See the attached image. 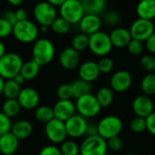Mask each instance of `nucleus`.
Here are the masks:
<instances>
[{"instance_id":"nucleus-1","label":"nucleus","mask_w":155,"mask_h":155,"mask_svg":"<svg viewBox=\"0 0 155 155\" xmlns=\"http://www.w3.org/2000/svg\"><path fill=\"white\" fill-rule=\"evenodd\" d=\"M23 65L21 57L13 52L6 53L0 58V77L4 80H13L20 73Z\"/></svg>"},{"instance_id":"nucleus-2","label":"nucleus","mask_w":155,"mask_h":155,"mask_svg":"<svg viewBox=\"0 0 155 155\" xmlns=\"http://www.w3.org/2000/svg\"><path fill=\"white\" fill-rule=\"evenodd\" d=\"M55 56V47L48 38H38L34 42L32 48L33 60L39 66L50 63Z\"/></svg>"},{"instance_id":"nucleus-3","label":"nucleus","mask_w":155,"mask_h":155,"mask_svg":"<svg viewBox=\"0 0 155 155\" xmlns=\"http://www.w3.org/2000/svg\"><path fill=\"white\" fill-rule=\"evenodd\" d=\"M12 34L15 38L21 43H32L38 39L39 28L35 23L27 19L24 21H18L13 26Z\"/></svg>"},{"instance_id":"nucleus-4","label":"nucleus","mask_w":155,"mask_h":155,"mask_svg":"<svg viewBox=\"0 0 155 155\" xmlns=\"http://www.w3.org/2000/svg\"><path fill=\"white\" fill-rule=\"evenodd\" d=\"M98 135L104 140L119 136L122 130L123 123L120 118L115 115H109L102 118L97 124Z\"/></svg>"},{"instance_id":"nucleus-5","label":"nucleus","mask_w":155,"mask_h":155,"mask_svg":"<svg viewBox=\"0 0 155 155\" xmlns=\"http://www.w3.org/2000/svg\"><path fill=\"white\" fill-rule=\"evenodd\" d=\"M76 100V111H78L79 115L82 116L86 120L88 118H93L97 116L101 110V107L99 104L96 97L91 93L81 96Z\"/></svg>"},{"instance_id":"nucleus-6","label":"nucleus","mask_w":155,"mask_h":155,"mask_svg":"<svg viewBox=\"0 0 155 155\" xmlns=\"http://www.w3.org/2000/svg\"><path fill=\"white\" fill-rule=\"evenodd\" d=\"M89 48L98 57H106L112 49L110 36L101 30L89 36Z\"/></svg>"},{"instance_id":"nucleus-7","label":"nucleus","mask_w":155,"mask_h":155,"mask_svg":"<svg viewBox=\"0 0 155 155\" xmlns=\"http://www.w3.org/2000/svg\"><path fill=\"white\" fill-rule=\"evenodd\" d=\"M60 18L68 21L70 25L78 24L85 15L82 4L77 0H66L59 7Z\"/></svg>"},{"instance_id":"nucleus-8","label":"nucleus","mask_w":155,"mask_h":155,"mask_svg":"<svg viewBox=\"0 0 155 155\" xmlns=\"http://www.w3.org/2000/svg\"><path fill=\"white\" fill-rule=\"evenodd\" d=\"M107 140L99 135L86 137L80 146L81 155H106Z\"/></svg>"},{"instance_id":"nucleus-9","label":"nucleus","mask_w":155,"mask_h":155,"mask_svg":"<svg viewBox=\"0 0 155 155\" xmlns=\"http://www.w3.org/2000/svg\"><path fill=\"white\" fill-rule=\"evenodd\" d=\"M33 15L36 21L40 26H46L48 28L58 18L56 8L47 1H42L36 4L33 9Z\"/></svg>"},{"instance_id":"nucleus-10","label":"nucleus","mask_w":155,"mask_h":155,"mask_svg":"<svg viewBox=\"0 0 155 155\" xmlns=\"http://www.w3.org/2000/svg\"><path fill=\"white\" fill-rule=\"evenodd\" d=\"M45 133L47 138L54 144L62 143L67 140V131L65 123L59 120L53 118L45 125Z\"/></svg>"},{"instance_id":"nucleus-11","label":"nucleus","mask_w":155,"mask_h":155,"mask_svg":"<svg viewBox=\"0 0 155 155\" xmlns=\"http://www.w3.org/2000/svg\"><path fill=\"white\" fill-rule=\"evenodd\" d=\"M129 31L132 39L144 42L150 35L154 33V25L150 20L139 18L132 23Z\"/></svg>"},{"instance_id":"nucleus-12","label":"nucleus","mask_w":155,"mask_h":155,"mask_svg":"<svg viewBox=\"0 0 155 155\" xmlns=\"http://www.w3.org/2000/svg\"><path fill=\"white\" fill-rule=\"evenodd\" d=\"M67 135L71 138H81L85 135L88 121L79 114H74L65 122Z\"/></svg>"},{"instance_id":"nucleus-13","label":"nucleus","mask_w":155,"mask_h":155,"mask_svg":"<svg viewBox=\"0 0 155 155\" xmlns=\"http://www.w3.org/2000/svg\"><path fill=\"white\" fill-rule=\"evenodd\" d=\"M132 83V77L127 70L116 71L110 78V89L116 92H124L128 91Z\"/></svg>"},{"instance_id":"nucleus-14","label":"nucleus","mask_w":155,"mask_h":155,"mask_svg":"<svg viewBox=\"0 0 155 155\" xmlns=\"http://www.w3.org/2000/svg\"><path fill=\"white\" fill-rule=\"evenodd\" d=\"M132 110L137 117L146 118L154 110V105L150 97L146 95L137 96L131 104Z\"/></svg>"},{"instance_id":"nucleus-15","label":"nucleus","mask_w":155,"mask_h":155,"mask_svg":"<svg viewBox=\"0 0 155 155\" xmlns=\"http://www.w3.org/2000/svg\"><path fill=\"white\" fill-rule=\"evenodd\" d=\"M52 110L54 113V118L63 122H65L67 120L76 114L75 103H73L71 100H58L55 103Z\"/></svg>"},{"instance_id":"nucleus-16","label":"nucleus","mask_w":155,"mask_h":155,"mask_svg":"<svg viewBox=\"0 0 155 155\" xmlns=\"http://www.w3.org/2000/svg\"><path fill=\"white\" fill-rule=\"evenodd\" d=\"M17 100L21 108L25 110H34L38 106L39 94L33 88H25L21 89Z\"/></svg>"},{"instance_id":"nucleus-17","label":"nucleus","mask_w":155,"mask_h":155,"mask_svg":"<svg viewBox=\"0 0 155 155\" xmlns=\"http://www.w3.org/2000/svg\"><path fill=\"white\" fill-rule=\"evenodd\" d=\"M81 57L80 53L70 48H64L59 55V63L61 67L67 70L75 69L80 66Z\"/></svg>"},{"instance_id":"nucleus-18","label":"nucleus","mask_w":155,"mask_h":155,"mask_svg":"<svg viewBox=\"0 0 155 155\" xmlns=\"http://www.w3.org/2000/svg\"><path fill=\"white\" fill-rule=\"evenodd\" d=\"M78 24H79L81 33L91 36L100 31L101 27V19L99 16L85 14Z\"/></svg>"},{"instance_id":"nucleus-19","label":"nucleus","mask_w":155,"mask_h":155,"mask_svg":"<svg viewBox=\"0 0 155 155\" xmlns=\"http://www.w3.org/2000/svg\"><path fill=\"white\" fill-rule=\"evenodd\" d=\"M101 72L99 70L98 65L96 62L89 60L83 62L79 66V77L81 80H83L89 83L96 81Z\"/></svg>"},{"instance_id":"nucleus-20","label":"nucleus","mask_w":155,"mask_h":155,"mask_svg":"<svg viewBox=\"0 0 155 155\" xmlns=\"http://www.w3.org/2000/svg\"><path fill=\"white\" fill-rule=\"evenodd\" d=\"M19 145V140L10 131L0 137V152L3 155L14 154Z\"/></svg>"},{"instance_id":"nucleus-21","label":"nucleus","mask_w":155,"mask_h":155,"mask_svg":"<svg viewBox=\"0 0 155 155\" xmlns=\"http://www.w3.org/2000/svg\"><path fill=\"white\" fill-rule=\"evenodd\" d=\"M112 47L116 48H126L131 40L130 33L124 28H116L109 35Z\"/></svg>"},{"instance_id":"nucleus-22","label":"nucleus","mask_w":155,"mask_h":155,"mask_svg":"<svg viewBox=\"0 0 155 155\" xmlns=\"http://www.w3.org/2000/svg\"><path fill=\"white\" fill-rule=\"evenodd\" d=\"M136 12L139 18L151 21L155 18V0H140L137 5Z\"/></svg>"},{"instance_id":"nucleus-23","label":"nucleus","mask_w":155,"mask_h":155,"mask_svg":"<svg viewBox=\"0 0 155 155\" xmlns=\"http://www.w3.org/2000/svg\"><path fill=\"white\" fill-rule=\"evenodd\" d=\"M32 130H33L32 124L28 120H21L15 122L11 126L10 132L13 133L18 140H24L30 136Z\"/></svg>"},{"instance_id":"nucleus-24","label":"nucleus","mask_w":155,"mask_h":155,"mask_svg":"<svg viewBox=\"0 0 155 155\" xmlns=\"http://www.w3.org/2000/svg\"><path fill=\"white\" fill-rule=\"evenodd\" d=\"M82 7L85 14L99 16L105 10L106 0H86Z\"/></svg>"},{"instance_id":"nucleus-25","label":"nucleus","mask_w":155,"mask_h":155,"mask_svg":"<svg viewBox=\"0 0 155 155\" xmlns=\"http://www.w3.org/2000/svg\"><path fill=\"white\" fill-rule=\"evenodd\" d=\"M70 85L72 89V97L75 99H78L86 94H89L91 93V83L81 79L75 80Z\"/></svg>"},{"instance_id":"nucleus-26","label":"nucleus","mask_w":155,"mask_h":155,"mask_svg":"<svg viewBox=\"0 0 155 155\" xmlns=\"http://www.w3.org/2000/svg\"><path fill=\"white\" fill-rule=\"evenodd\" d=\"M39 70H40V66L32 59L23 63L20 70V74L24 77V79L26 81H31L34 80L38 75Z\"/></svg>"},{"instance_id":"nucleus-27","label":"nucleus","mask_w":155,"mask_h":155,"mask_svg":"<svg viewBox=\"0 0 155 155\" xmlns=\"http://www.w3.org/2000/svg\"><path fill=\"white\" fill-rule=\"evenodd\" d=\"M95 97L99 104L101 105V107L106 108V107H109L112 103L113 99H114V94H113V91L110 88L102 87L98 91Z\"/></svg>"},{"instance_id":"nucleus-28","label":"nucleus","mask_w":155,"mask_h":155,"mask_svg":"<svg viewBox=\"0 0 155 155\" xmlns=\"http://www.w3.org/2000/svg\"><path fill=\"white\" fill-rule=\"evenodd\" d=\"M20 91H21V86L18 85L14 80L5 81L4 89H3V95L7 98V100L18 99Z\"/></svg>"},{"instance_id":"nucleus-29","label":"nucleus","mask_w":155,"mask_h":155,"mask_svg":"<svg viewBox=\"0 0 155 155\" xmlns=\"http://www.w3.org/2000/svg\"><path fill=\"white\" fill-rule=\"evenodd\" d=\"M140 90L146 96L155 94V74L150 73L145 75L140 81Z\"/></svg>"},{"instance_id":"nucleus-30","label":"nucleus","mask_w":155,"mask_h":155,"mask_svg":"<svg viewBox=\"0 0 155 155\" xmlns=\"http://www.w3.org/2000/svg\"><path fill=\"white\" fill-rule=\"evenodd\" d=\"M21 110V107L17 99L7 100L2 106V113H4L8 118L16 117Z\"/></svg>"},{"instance_id":"nucleus-31","label":"nucleus","mask_w":155,"mask_h":155,"mask_svg":"<svg viewBox=\"0 0 155 155\" xmlns=\"http://www.w3.org/2000/svg\"><path fill=\"white\" fill-rule=\"evenodd\" d=\"M71 48L78 52L84 51L89 48V36L80 33L74 36L71 40Z\"/></svg>"},{"instance_id":"nucleus-32","label":"nucleus","mask_w":155,"mask_h":155,"mask_svg":"<svg viewBox=\"0 0 155 155\" xmlns=\"http://www.w3.org/2000/svg\"><path fill=\"white\" fill-rule=\"evenodd\" d=\"M35 118L40 122H44V123L48 122L54 118L52 108H50L49 106H45V105L36 108Z\"/></svg>"},{"instance_id":"nucleus-33","label":"nucleus","mask_w":155,"mask_h":155,"mask_svg":"<svg viewBox=\"0 0 155 155\" xmlns=\"http://www.w3.org/2000/svg\"><path fill=\"white\" fill-rule=\"evenodd\" d=\"M61 155H79L80 154V146L74 140H65L60 143L59 147Z\"/></svg>"},{"instance_id":"nucleus-34","label":"nucleus","mask_w":155,"mask_h":155,"mask_svg":"<svg viewBox=\"0 0 155 155\" xmlns=\"http://www.w3.org/2000/svg\"><path fill=\"white\" fill-rule=\"evenodd\" d=\"M70 24L66 21L65 19H63L62 18H57L54 22L51 24L50 28L52 29L53 32H55L56 34L58 35H64L66 33H68L70 29Z\"/></svg>"},{"instance_id":"nucleus-35","label":"nucleus","mask_w":155,"mask_h":155,"mask_svg":"<svg viewBox=\"0 0 155 155\" xmlns=\"http://www.w3.org/2000/svg\"><path fill=\"white\" fill-rule=\"evenodd\" d=\"M57 97L58 100L66 101V100H70L72 97V89L70 84H61L58 87L57 89Z\"/></svg>"},{"instance_id":"nucleus-36","label":"nucleus","mask_w":155,"mask_h":155,"mask_svg":"<svg viewBox=\"0 0 155 155\" xmlns=\"http://www.w3.org/2000/svg\"><path fill=\"white\" fill-rule=\"evenodd\" d=\"M130 130L135 133H142L146 130V120L145 118L135 117L131 120L130 124Z\"/></svg>"},{"instance_id":"nucleus-37","label":"nucleus","mask_w":155,"mask_h":155,"mask_svg":"<svg viewBox=\"0 0 155 155\" xmlns=\"http://www.w3.org/2000/svg\"><path fill=\"white\" fill-rule=\"evenodd\" d=\"M126 48L128 49V52L130 55L139 56L142 53L143 48H144V45H143V42L131 38V40L130 41V43L128 44V46Z\"/></svg>"},{"instance_id":"nucleus-38","label":"nucleus","mask_w":155,"mask_h":155,"mask_svg":"<svg viewBox=\"0 0 155 155\" xmlns=\"http://www.w3.org/2000/svg\"><path fill=\"white\" fill-rule=\"evenodd\" d=\"M99 70L101 73H110L114 68V62L110 58L103 57L97 63Z\"/></svg>"},{"instance_id":"nucleus-39","label":"nucleus","mask_w":155,"mask_h":155,"mask_svg":"<svg viewBox=\"0 0 155 155\" xmlns=\"http://www.w3.org/2000/svg\"><path fill=\"white\" fill-rule=\"evenodd\" d=\"M140 65L147 72L155 71V58L151 55H144L140 60Z\"/></svg>"},{"instance_id":"nucleus-40","label":"nucleus","mask_w":155,"mask_h":155,"mask_svg":"<svg viewBox=\"0 0 155 155\" xmlns=\"http://www.w3.org/2000/svg\"><path fill=\"white\" fill-rule=\"evenodd\" d=\"M11 120L4 113L0 112V137L8 133L11 130Z\"/></svg>"},{"instance_id":"nucleus-41","label":"nucleus","mask_w":155,"mask_h":155,"mask_svg":"<svg viewBox=\"0 0 155 155\" xmlns=\"http://www.w3.org/2000/svg\"><path fill=\"white\" fill-rule=\"evenodd\" d=\"M13 26L4 18H0V38H5L12 34Z\"/></svg>"},{"instance_id":"nucleus-42","label":"nucleus","mask_w":155,"mask_h":155,"mask_svg":"<svg viewBox=\"0 0 155 155\" xmlns=\"http://www.w3.org/2000/svg\"><path fill=\"white\" fill-rule=\"evenodd\" d=\"M107 146H108V149L113 151H119L122 149L123 142L120 136H115L107 140Z\"/></svg>"},{"instance_id":"nucleus-43","label":"nucleus","mask_w":155,"mask_h":155,"mask_svg":"<svg viewBox=\"0 0 155 155\" xmlns=\"http://www.w3.org/2000/svg\"><path fill=\"white\" fill-rule=\"evenodd\" d=\"M104 22L108 26H116L120 22V17L116 12L109 11L104 16Z\"/></svg>"},{"instance_id":"nucleus-44","label":"nucleus","mask_w":155,"mask_h":155,"mask_svg":"<svg viewBox=\"0 0 155 155\" xmlns=\"http://www.w3.org/2000/svg\"><path fill=\"white\" fill-rule=\"evenodd\" d=\"M146 120V130L153 136H155V111L150 113L145 118Z\"/></svg>"},{"instance_id":"nucleus-45","label":"nucleus","mask_w":155,"mask_h":155,"mask_svg":"<svg viewBox=\"0 0 155 155\" xmlns=\"http://www.w3.org/2000/svg\"><path fill=\"white\" fill-rule=\"evenodd\" d=\"M39 155H61V152L58 147L55 145H48L40 150Z\"/></svg>"},{"instance_id":"nucleus-46","label":"nucleus","mask_w":155,"mask_h":155,"mask_svg":"<svg viewBox=\"0 0 155 155\" xmlns=\"http://www.w3.org/2000/svg\"><path fill=\"white\" fill-rule=\"evenodd\" d=\"M1 18H4L5 20H7V21H8V23H10L12 26H14V25L18 22L17 18H16V13H15L14 10H6V11L3 13V15H2Z\"/></svg>"},{"instance_id":"nucleus-47","label":"nucleus","mask_w":155,"mask_h":155,"mask_svg":"<svg viewBox=\"0 0 155 155\" xmlns=\"http://www.w3.org/2000/svg\"><path fill=\"white\" fill-rule=\"evenodd\" d=\"M144 42L147 50L151 54H155V32L150 35Z\"/></svg>"},{"instance_id":"nucleus-48","label":"nucleus","mask_w":155,"mask_h":155,"mask_svg":"<svg viewBox=\"0 0 155 155\" xmlns=\"http://www.w3.org/2000/svg\"><path fill=\"white\" fill-rule=\"evenodd\" d=\"M15 13H16V18L18 21H24L28 19V15L25 8H18L15 11Z\"/></svg>"},{"instance_id":"nucleus-49","label":"nucleus","mask_w":155,"mask_h":155,"mask_svg":"<svg viewBox=\"0 0 155 155\" xmlns=\"http://www.w3.org/2000/svg\"><path fill=\"white\" fill-rule=\"evenodd\" d=\"M85 135L87 137L98 135V128H97V125H95V124H89L88 123V126H87V129H86V131H85Z\"/></svg>"},{"instance_id":"nucleus-50","label":"nucleus","mask_w":155,"mask_h":155,"mask_svg":"<svg viewBox=\"0 0 155 155\" xmlns=\"http://www.w3.org/2000/svg\"><path fill=\"white\" fill-rule=\"evenodd\" d=\"M46 1L51 6H53L54 8H56V7H60L66 0H46Z\"/></svg>"},{"instance_id":"nucleus-51","label":"nucleus","mask_w":155,"mask_h":155,"mask_svg":"<svg viewBox=\"0 0 155 155\" xmlns=\"http://www.w3.org/2000/svg\"><path fill=\"white\" fill-rule=\"evenodd\" d=\"M13 80H14V81H15L18 85H20V86H21L22 84H24V82L26 81V80L24 79V77H23L20 73H19V74H18V75L14 78Z\"/></svg>"},{"instance_id":"nucleus-52","label":"nucleus","mask_w":155,"mask_h":155,"mask_svg":"<svg viewBox=\"0 0 155 155\" xmlns=\"http://www.w3.org/2000/svg\"><path fill=\"white\" fill-rule=\"evenodd\" d=\"M24 0H8V2L14 7H19L23 3Z\"/></svg>"},{"instance_id":"nucleus-53","label":"nucleus","mask_w":155,"mask_h":155,"mask_svg":"<svg viewBox=\"0 0 155 155\" xmlns=\"http://www.w3.org/2000/svg\"><path fill=\"white\" fill-rule=\"evenodd\" d=\"M6 47L3 42L0 41V58H1L5 54H6Z\"/></svg>"},{"instance_id":"nucleus-54","label":"nucleus","mask_w":155,"mask_h":155,"mask_svg":"<svg viewBox=\"0 0 155 155\" xmlns=\"http://www.w3.org/2000/svg\"><path fill=\"white\" fill-rule=\"evenodd\" d=\"M4 84H5V80L3 78L0 77V96L3 94V89H4Z\"/></svg>"},{"instance_id":"nucleus-55","label":"nucleus","mask_w":155,"mask_h":155,"mask_svg":"<svg viewBox=\"0 0 155 155\" xmlns=\"http://www.w3.org/2000/svg\"><path fill=\"white\" fill-rule=\"evenodd\" d=\"M48 29V27H46V26H40V30L42 32H47Z\"/></svg>"},{"instance_id":"nucleus-56","label":"nucleus","mask_w":155,"mask_h":155,"mask_svg":"<svg viewBox=\"0 0 155 155\" xmlns=\"http://www.w3.org/2000/svg\"><path fill=\"white\" fill-rule=\"evenodd\" d=\"M77 1H79L80 3H81V4H82L83 2H85V1H86V0H77Z\"/></svg>"},{"instance_id":"nucleus-57","label":"nucleus","mask_w":155,"mask_h":155,"mask_svg":"<svg viewBox=\"0 0 155 155\" xmlns=\"http://www.w3.org/2000/svg\"><path fill=\"white\" fill-rule=\"evenodd\" d=\"M126 155H137V154H134V153H129V154H126Z\"/></svg>"},{"instance_id":"nucleus-58","label":"nucleus","mask_w":155,"mask_h":155,"mask_svg":"<svg viewBox=\"0 0 155 155\" xmlns=\"http://www.w3.org/2000/svg\"><path fill=\"white\" fill-rule=\"evenodd\" d=\"M8 155H15V154H8Z\"/></svg>"},{"instance_id":"nucleus-59","label":"nucleus","mask_w":155,"mask_h":155,"mask_svg":"<svg viewBox=\"0 0 155 155\" xmlns=\"http://www.w3.org/2000/svg\"><path fill=\"white\" fill-rule=\"evenodd\" d=\"M154 74H155V73H154Z\"/></svg>"}]
</instances>
